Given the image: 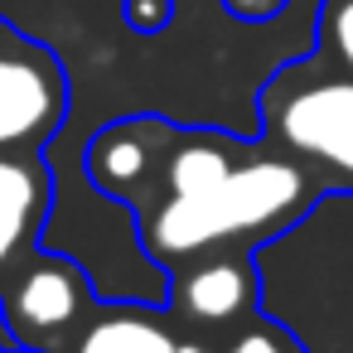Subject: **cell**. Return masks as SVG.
<instances>
[{
	"instance_id": "cell-1",
	"label": "cell",
	"mask_w": 353,
	"mask_h": 353,
	"mask_svg": "<svg viewBox=\"0 0 353 353\" xmlns=\"http://www.w3.org/2000/svg\"><path fill=\"white\" fill-rule=\"evenodd\" d=\"M314 203V174L295 155L256 150L218 131H174L155 194L141 203V247L184 266L208 252L256 247Z\"/></svg>"
},
{
	"instance_id": "cell-2",
	"label": "cell",
	"mask_w": 353,
	"mask_h": 353,
	"mask_svg": "<svg viewBox=\"0 0 353 353\" xmlns=\"http://www.w3.org/2000/svg\"><path fill=\"white\" fill-rule=\"evenodd\" d=\"M261 121L310 174L353 189V73H314L290 63L261 92Z\"/></svg>"
},
{
	"instance_id": "cell-3",
	"label": "cell",
	"mask_w": 353,
	"mask_h": 353,
	"mask_svg": "<svg viewBox=\"0 0 353 353\" xmlns=\"http://www.w3.org/2000/svg\"><path fill=\"white\" fill-rule=\"evenodd\" d=\"M68 112L63 63L10 20H0V150L34 155L54 141Z\"/></svg>"
},
{
	"instance_id": "cell-4",
	"label": "cell",
	"mask_w": 353,
	"mask_h": 353,
	"mask_svg": "<svg viewBox=\"0 0 353 353\" xmlns=\"http://www.w3.org/2000/svg\"><path fill=\"white\" fill-rule=\"evenodd\" d=\"M6 334L25 353H59L88 319V276L63 256H25L0 285Z\"/></svg>"
},
{
	"instance_id": "cell-5",
	"label": "cell",
	"mask_w": 353,
	"mask_h": 353,
	"mask_svg": "<svg viewBox=\"0 0 353 353\" xmlns=\"http://www.w3.org/2000/svg\"><path fill=\"white\" fill-rule=\"evenodd\" d=\"M170 141H174V126H165L155 117L112 121L88 145V174H92V184L102 194H117V199L141 208L155 194V184H160Z\"/></svg>"
},
{
	"instance_id": "cell-6",
	"label": "cell",
	"mask_w": 353,
	"mask_h": 353,
	"mask_svg": "<svg viewBox=\"0 0 353 353\" xmlns=\"http://www.w3.org/2000/svg\"><path fill=\"white\" fill-rule=\"evenodd\" d=\"M189 271L174 281V310L189 314V324L203 329H228L242 324V314L256 300V281H252V256L242 247L232 252H208L184 261Z\"/></svg>"
},
{
	"instance_id": "cell-7",
	"label": "cell",
	"mask_w": 353,
	"mask_h": 353,
	"mask_svg": "<svg viewBox=\"0 0 353 353\" xmlns=\"http://www.w3.org/2000/svg\"><path fill=\"white\" fill-rule=\"evenodd\" d=\"M49 213V174L34 155L0 150V285L30 256Z\"/></svg>"
},
{
	"instance_id": "cell-8",
	"label": "cell",
	"mask_w": 353,
	"mask_h": 353,
	"mask_svg": "<svg viewBox=\"0 0 353 353\" xmlns=\"http://www.w3.org/2000/svg\"><path fill=\"white\" fill-rule=\"evenodd\" d=\"M174 319L150 305H112L83 319L73 334V353H179Z\"/></svg>"
},
{
	"instance_id": "cell-9",
	"label": "cell",
	"mask_w": 353,
	"mask_h": 353,
	"mask_svg": "<svg viewBox=\"0 0 353 353\" xmlns=\"http://www.w3.org/2000/svg\"><path fill=\"white\" fill-rule=\"evenodd\" d=\"M319 49L324 63L353 73V0H324L319 6Z\"/></svg>"
},
{
	"instance_id": "cell-10",
	"label": "cell",
	"mask_w": 353,
	"mask_h": 353,
	"mask_svg": "<svg viewBox=\"0 0 353 353\" xmlns=\"http://www.w3.org/2000/svg\"><path fill=\"white\" fill-rule=\"evenodd\" d=\"M223 353H305V348L276 319H242L232 329V339L223 343Z\"/></svg>"
},
{
	"instance_id": "cell-11",
	"label": "cell",
	"mask_w": 353,
	"mask_h": 353,
	"mask_svg": "<svg viewBox=\"0 0 353 353\" xmlns=\"http://www.w3.org/2000/svg\"><path fill=\"white\" fill-rule=\"evenodd\" d=\"M126 20L150 34V30H165L170 25V0H126Z\"/></svg>"
},
{
	"instance_id": "cell-12",
	"label": "cell",
	"mask_w": 353,
	"mask_h": 353,
	"mask_svg": "<svg viewBox=\"0 0 353 353\" xmlns=\"http://www.w3.org/2000/svg\"><path fill=\"white\" fill-rule=\"evenodd\" d=\"M290 6V0H223V10L232 15V20H276L281 10Z\"/></svg>"
},
{
	"instance_id": "cell-13",
	"label": "cell",
	"mask_w": 353,
	"mask_h": 353,
	"mask_svg": "<svg viewBox=\"0 0 353 353\" xmlns=\"http://www.w3.org/2000/svg\"><path fill=\"white\" fill-rule=\"evenodd\" d=\"M179 353H213V348H208V343H199V339H184V343H179Z\"/></svg>"
}]
</instances>
